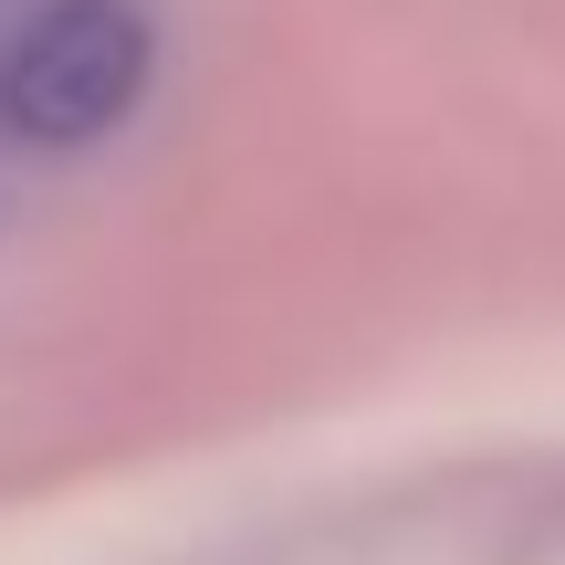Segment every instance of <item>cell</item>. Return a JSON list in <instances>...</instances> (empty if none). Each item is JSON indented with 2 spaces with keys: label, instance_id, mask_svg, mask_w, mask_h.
<instances>
[{
  "label": "cell",
  "instance_id": "obj_1",
  "mask_svg": "<svg viewBox=\"0 0 565 565\" xmlns=\"http://www.w3.org/2000/svg\"><path fill=\"white\" fill-rule=\"evenodd\" d=\"M53 11H63V0H0V189L32 179V168H21V137H11V84H21V53H32V32Z\"/></svg>",
  "mask_w": 565,
  "mask_h": 565
}]
</instances>
